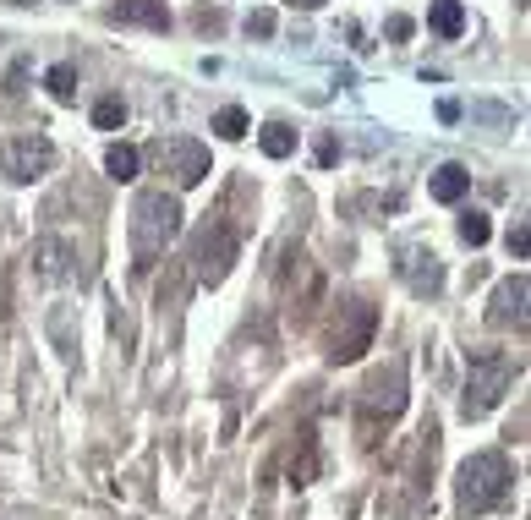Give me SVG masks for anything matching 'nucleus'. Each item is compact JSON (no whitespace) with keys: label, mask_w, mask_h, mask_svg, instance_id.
I'll list each match as a JSON object with an SVG mask.
<instances>
[{"label":"nucleus","mask_w":531,"mask_h":520,"mask_svg":"<svg viewBox=\"0 0 531 520\" xmlns=\"http://www.w3.org/2000/svg\"><path fill=\"white\" fill-rule=\"evenodd\" d=\"M132 252H137V269H148V263L159 258V252L176 241L181 230V203L176 192H143V198L132 203Z\"/></svg>","instance_id":"obj_1"},{"label":"nucleus","mask_w":531,"mask_h":520,"mask_svg":"<svg viewBox=\"0 0 531 520\" xmlns=\"http://www.w3.org/2000/svg\"><path fill=\"white\" fill-rule=\"evenodd\" d=\"M510 493H515V471H510V460H504L499 449H488V455H471L466 466H460V510H466V515L499 510Z\"/></svg>","instance_id":"obj_2"},{"label":"nucleus","mask_w":531,"mask_h":520,"mask_svg":"<svg viewBox=\"0 0 531 520\" xmlns=\"http://www.w3.org/2000/svg\"><path fill=\"white\" fill-rule=\"evenodd\" d=\"M510 378H515V362L504 351H471V378H466V400H460V411H466V416H488L504 400Z\"/></svg>","instance_id":"obj_3"},{"label":"nucleus","mask_w":531,"mask_h":520,"mask_svg":"<svg viewBox=\"0 0 531 520\" xmlns=\"http://www.w3.org/2000/svg\"><path fill=\"white\" fill-rule=\"evenodd\" d=\"M50 165H55V143H50V137H39V132H28V137H11V143L0 148V176H6V181H17V187L39 181Z\"/></svg>","instance_id":"obj_4"},{"label":"nucleus","mask_w":531,"mask_h":520,"mask_svg":"<svg viewBox=\"0 0 531 520\" xmlns=\"http://www.w3.org/2000/svg\"><path fill=\"white\" fill-rule=\"evenodd\" d=\"M236 252H241V241H236V230H225V225H203L198 230V241H192V263H198V280L203 285H219L230 274V263H236Z\"/></svg>","instance_id":"obj_5"},{"label":"nucleus","mask_w":531,"mask_h":520,"mask_svg":"<svg viewBox=\"0 0 531 520\" xmlns=\"http://www.w3.org/2000/svg\"><path fill=\"white\" fill-rule=\"evenodd\" d=\"M154 159L165 165V176L176 181V187H198V181L209 176V148H203L198 137H159Z\"/></svg>","instance_id":"obj_6"},{"label":"nucleus","mask_w":531,"mask_h":520,"mask_svg":"<svg viewBox=\"0 0 531 520\" xmlns=\"http://www.w3.org/2000/svg\"><path fill=\"white\" fill-rule=\"evenodd\" d=\"M345 318L351 323H340L334 318V334H329V362H356V356L373 345V329H378V312L367 307V302H351L345 307Z\"/></svg>","instance_id":"obj_7"},{"label":"nucleus","mask_w":531,"mask_h":520,"mask_svg":"<svg viewBox=\"0 0 531 520\" xmlns=\"http://www.w3.org/2000/svg\"><path fill=\"white\" fill-rule=\"evenodd\" d=\"M526 274H515V280H504L499 291H493V307H488V323L493 329H526Z\"/></svg>","instance_id":"obj_8"},{"label":"nucleus","mask_w":531,"mask_h":520,"mask_svg":"<svg viewBox=\"0 0 531 520\" xmlns=\"http://www.w3.org/2000/svg\"><path fill=\"white\" fill-rule=\"evenodd\" d=\"M362 406H367V411H384V416H395L400 406H406V373H400V362H389V373H373V378H367Z\"/></svg>","instance_id":"obj_9"},{"label":"nucleus","mask_w":531,"mask_h":520,"mask_svg":"<svg viewBox=\"0 0 531 520\" xmlns=\"http://www.w3.org/2000/svg\"><path fill=\"white\" fill-rule=\"evenodd\" d=\"M406 285L417 296H438L444 291V263L433 252H406Z\"/></svg>","instance_id":"obj_10"},{"label":"nucleus","mask_w":531,"mask_h":520,"mask_svg":"<svg viewBox=\"0 0 531 520\" xmlns=\"http://www.w3.org/2000/svg\"><path fill=\"white\" fill-rule=\"evenodd\" d=\"M110 17L115 22H143V28H159V33L170 28V6H165V0H121Z\"/></svg>","instance_id":"obj_11"},{"label":"nucleus","mask_w":531,"mask_h":520,"mask_svg":"<svg viewBox=\"0 0 531 520\" xmlns=\"http://www.w3.org/2000/svg\"><path fill=\"white\" fill-rule=\"evenodd\" d=\"M427 192H433L438 203H460V198L471 192V176H466L460 165H438L433 181H427Z\"/></svg>","instance_id":"obj_12"},{"label":"nucleus","mask_w":531,"mask_h":520,"mask_svg":"<svg viewBox=\"0 0 531 520\" xmlns=\"http://www.w3.org/2000/svg\"><path fill=\"white\" fill-rule=\"evenodd\" d=\"M427 22H433V33H444V39H460V33H466V6H460V0H433Z\"/></svg>","instance_id":"obj_13"},{"label":"nucleus","mask_w":531,"mask_h":520,"mask_svg":"<svg viewBox=\"0 0 531 520\" xmlns=\"http://www.w3.org/2000/svg\"><path fill=\"white\" fill-rule=\"evenodd\" d=\"M33 263H39V274L44 280H66V263H72V252L61 247V241H39V247H33Z\"/></svg>","instance_id":"obj_14"},{"label":"nucleus","mask_w":531,"mask_h":520,"mask_svg":"<svg viewBox=\"0 0 531 520\" xmlns=\"http://www.w3.org/2000/svg\"><path fill=\"white\" fill-rule=\"evenodd\" d=\"M137 165H143V154H137L132 143H115L110 154H105V170H110L115 181H132V176H137Z\"/></svg>","instance_id":"obj_15"},{"label":"nucleus","mask_w":531,"mask_h":520,"mask_svg":"<svg viewBox=\"0 0 531 520\" xmlns=\"http://www.w3.org/2000/svg\"><path fill=\"white\" fill-rule=\"evenodd\" d=\"M291 148H296V132H291V126H280V121L263 126V154H269V159H285Z\"/></svg>","instance_id":"obj_16"},{"label":"nucleus","mask_w":531,"mask_h":520,"mask_svg":"<svg viewBox=\"0 0 531 520\" xmlns=\"http://www.w3.org/2000/svg\"><path fill=\"white\" fill-rule=\"evenodd\" d=\"M488 236H493L488 214H477V208H471V214H460V241H466V247H488Z\"/></svg>","instance_id":"obj_17"},{"label":"nucleus","mask_w":531,"mask_h":520,"mask_svg":"<svg viewBox=\"0 0 531 520\" xmlns=\"http://www.w3.org/2000/svg\"><path fill=\"white\" fill-rule=\"evenodd\" d=\"M214 132L230 137V143H236V137H247V110H241V104H225V110L214 115Z\"/></svg>","instance_id":"obj_18"},{"label":"nucleus","mask_w":531,"mask_h":520,"mask_svg":"<svg viewBox=\"0 0 531 520\" xmlns=\"http://www.w3.org/2000/svg\"><path fill=\"white\" fill-rule=\"evenodd\" d=\"M44 83H50L55 99H72L77 94V72H72V66H50V77H44Z\"/></svg>","instance_id":"obj_19"},{"label":"nucleus","mask_w":531,"mask_h":520,"mask_svg":"<svg viewBox=\"0 0 531 520\" xmlns=\"http://www.w3.org/2000/svg\"><path fill=\"white\" fill-rule=\"evenodd\" d=\"M126 121V104L121 99H99L94 104V126H121Z\"/></svg>","instance_id":"obj_20"},{"label":"nucleus","mask_w":531,"mask_h":520,"mask_svg":"<svg viewBox=\"0 0 531 520\" xmlns=\"http://www.w3.org/2000/svg\"><path fill=\"white\" fill-rule=\"evenodd\" d=\"M247 28H252V33H274V17H269V11H252Z\"/></svg>","instance_id":"obj_21"},{"label":"nucleus","mask_w":531,"mask_h":520,"mask_svg":"<svg viewBox=\"0 0 531 520\" xmlns=\"http://www.w3.org/2000/svg\"><path fill=\"white\" fill-rule=\"evenodd\" d=\"M389 39H411V17H389Z\"/></svg>","instance_id":"obj_22"},{"label":"nucleus","mask_w":531,"mask_h":520,"mask_svg":"<svg viewBox=\"0 0 531 520\" xmlns=\"http://www.w3.org/2000/svg\"><path fill=\"white\" fill-rule=\"evenodd\" d=\"M510 247H515V258H526V225L510 230Z\"/></svg>","instance_id":"obj_23"},{"label":"nucleus","mask_w":531,"mask_h":520,"mask_svg":"<svg viewBox=\"0 0 531 520\" xmlns=\"http://www.w3.org/2000/svg\"><path fill=\"white\" fill-rule=\"evenodd\" d=\"M291 6H302V11H313V6H323V0H291Z\"/></svg>","instance_id":"obj_24"},{"label":"nucleus","mask_w":531,"mask_h":520,"mask_svg":"<svg viewBox=\"0 0 531 520\" xmlns=\"http://www.w3.org/2000/svg\"><path fill=\"white\" fill-rule=\"evenodd\" d=\"M11 6H33V0H11Z\"/></svg>","instance_id":"obj_25"}]
</instances>
